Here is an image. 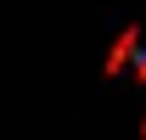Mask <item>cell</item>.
Masks as SVG:
<instances>
[{"label": "cell", "mask_w": 146, "mask_h": 140, "mask_svg": "<svg viewBox=\"0 0 146 140\" xmlns=\"http://www.w3.org/2000/svg\"><path fill=\"white\" fill-rule=\"evenodd\" d=\"M129 62H135V28L118 34V45H112V56H107V73H124Z\"/></svg>", "instance_id": "1"}]
</instances>
